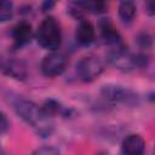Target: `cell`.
Here are the masks:
<instances>
[{"mask_svg":"<svg viewBox=\"0 0 155 155\" xmlns=\"http://www.w3.org/2000/svg\"><path fill=\"white\" fill-rule=\"evenodd\" d=\"M12 105L16 114L25 124L31 126L40 137L46 138L51 136L53 131V124L51 121V117L44 114L41 107L29 99L21 97H16L12 101Z\"/></svg>","mask_w":155,"mask_h":155,"instance_id":"cell-1","label":"cell"},{"mask_svg":"<svg viewBox=\"0 0 155 155\" xmlns=\"http://www.w3.org/2000/svg\"><path fill=\"white\" fill-rule=\"evenodd\" d=\"M34 36L35 33L33 31L31 24L24 19L17 22L11 29V38L13 40V46L17 48L29 44Z\"/></svg>","mask_w":155,"mask_h":155,"instance_id":"cell-8","label":"cell"},{"mask_svg":"<svg viewBox=\"0 0 155 155\" xmlns=\"http://www.w3.org/2000/svg\"><path fill=\"white\" fill-rule=\"evenodd\" d=\"M75 70L81 81L91 82L102 75L104 71V63L98 56L87 54L76 62Z\"/></svg>","mask_w":155,"mask_h":155,"instance_id":"cell-5","label":"cell"},{"mask_svg":"<svg viewBox=\"0 0 155 155\" xmlns=\"http://www.w3.org/2000/svg\"><path fill=\"white\" fill-rule=\"evenodd\" d=\"M96 39V29L94 25L87 21L82 19L79 22L76 30H75V40L81 46H88L91 45Z\"/></svg>","mask_w":155,"mask_h":155,"instance_id":"cell-11","label":"cell"},{"mask_svg":"<svg viewBox=\"0 0 155 155\" xmlns=\"http://www.w3.org/2000/svg\"><path fill=\"white\" fill-rule=\"evenodd\" d=\"M13 4L11 1L2 0L0 4V22H7L13 17Z\"/></svg>","mask_w":155,"mask_h":155,"instance_id":"cell-15","label":"cell"},{"mask_svg":"<svg viewBox=\"0 0 155 155\" xmlns=\"http://www.w3.org/2000/svg\"><path fill=\"white\" fill-rule=\"evenodd\" d=\"M40 107H41V110L44 111V114L51 119L58 114L63 115L64 117H69V116H71V113H73L71 109L64 108L61 104V102H58L57 99H53V98H48V99L44 101V103Z\"/></svg>","mask_w":155,"mask_h":155,"instance_id":"cell-12","label":"cell"},{"mask_svg":"<svg viewBox=\"0 0 155 155\" xmlns=\"http://www.w3.org/2000/svg\"><path fill=\"white\" fill-rule=\"evenodd\" d=\"M101 96L110 103H120L131 107L137 105L139 102V97L137 92H134L130 87L116 84H107L102 86Z\"/></svg>","mask_w":155,"mask_h":155,"instance_id":"cell-4","label":"cell"},{"mask_svg":"<svg viewBox=\"0 0 155 155\" xmlns=\"http://www.w3.org/2000/svg\"><path fill=\"white\" fill-rule=\"evenodd\" d=\"M136 42H137V45H138L139 48H142V50H149L151 47V45H153V39H151V36H150L149 33L142 31V33H139L137 35Z\"/></svg>","mask_w":155,"mask_h":155,"instance_id":"cell-16","label":"cell"},{"mask_svg":"<svg viewBox=\"0 0 155 155\" xmlns=\"http://www.w3.org/2000/svg\"><path fill=\"white\" fill-rule=\"evenodd\" d=\"M117 15L120 21L125 24V25H130L133 23L136 15H137V7L136 4L133 1L130 0H124L119 4L117 7Z\"/></svg>","mask_w":155,"mask_h":155,"instance_id":"cell-13","label":"cell"},{"mask_svg":"<svg viewBox=\"0 0 155 155\" xmlns=\"http://www.w3.org/2000/svg\"><path fill=\"white\" fill-rule=\"evenodd\" d=\"M1 70L5 75L17 81H24L28 76V68H27L25 62L18 58H13V57L2 58Z\"/></svg>","mask_w":155,"mask_h":155,"instance_id":"cell-7","label":"cell"},{"mask_svg":"<svg viewBox=\"0 0 155 155\" xmlns=\"http://www.w3.org/2000/svg\"><path fill=\"white\" fill-rule=\"evenodd\" d=\"M107 61L121 71L142 69L149 64V57L145 53H131L125 44L110 47L107 53Z\"/></svg>","mask_w":155,"mask_h":155,"instance_id":"cell-2","label":"cell"},{"mask_svg":"<svg viewBox=\"0 0 155 155\" xmlns=\"http://www.w3.org/2000/svg\"><path fill=\"white\" fill-rule=\"evenodd\" d=\"M8 130H10V121L6 116V114L4 111H1V114H0V132L4 134Z\"/></svg>","mask_w":155,"mask_h":155,"instance_id":"cell-18","label":"cell"},{"mask_svg":"<svg viewBox=\"0 0 155 155\" xmlns=\"http://www.w3.org/2000/svg\"><path fill=\"white\" fill-rule=\"evenodd\" d=\"M153 155H155V145H154V150H153Z\"/></svg>","mask_w":155,"mask_h":155,"instance_id":"cell-22","label":"cell"},{"mask_svg":"<svg viewBox=\"0 0 155 155\" xmlns=\"http://www.w3.org/2000/svg\"><path fill=\"white\" fill-rule=\"evenodd\" d=\"M85 13L102 15L107 12L108 5L103 1H76Z\"/></svg>","mask_w":155,"mask_h":155,"instance_id":"cell-14","label":"cell"},{"mask_svg":"<svg viewBox=\"0 0 155 155\" xmlns=\"http://www.w3.org/2000/svg\"><path fill=\"white\" fill-rule=\"evenodd\" d=\"M148 99H149V101H151V102H154V101H155V92L150 93V94L148 96Z\"/></svg>","mask_w":155,"mask_h":155,"instance_id":"cell-21","label":"cell"},{"mask_svg":"<svg viewBox=\"0 0 155 155\" xmlns=\"http://www.w3.org/2000/svg\"><path fill=\"white\" fill-rule=\"evenodd\" d=\"M98 30H99L101 39L105 45H109L110 47H114V46L124 44L120 33L117 31L114 23L109 18H101L99 19Z\"/></svg>","mask_w":155,"mask_h":155,"instance_id":"cell-9","label":"cell"},{"mask_svg":"<svg viewBox=\"0 0 155 155\" xmlns=\"http://www.w3.org/2000/svg\"><path fill=\"white\" fill-rule=\"evenodd\" d=\"M35 40L45 50L57 51L62 44V28L53 16H46L35 31Z\"/></svg>","mask_w":155,"mask_h":155,"instance_id":"cell-3","label":"cell"},{"mask_svg":"<svg viewBox=\"0 0 155 155\" xmlns=\"http://www.w3.org/2000/svg\"><path fill=\"white\" fill-rule=\"evenodd\" d=\"M53 7H54V2H53V1H51V0H48V1H44V2L41 4V6H40L41 12H44V13H46V12L51 11Z\"/></svg>","mask_w":155,"mask_h":155,"instance_id":"cell-19","label":"cell"},{"mask_svg":"<svg viewBox=\"0 0 155 155\" xmlns=\"http://www.w3.org/2000/svg\"><path fill=\"white\" fill-rule=\"evenodd\" d=\"M145 140L140 134L131 133L127 134L121 143L122 155H144Z\"/></svg>","mask_w":155,"mask_h":155,"instance_id":"cell-10","label":"cell"},{"mask_svg":"<svg viewBox=\"0 0 155 155\" xmlns=\"http://www.w3.org/2000/svg\"><path fill=\"white\" fill-rule=\"evenodd\" d=\"M30 155H61L58 149L53 147H41L35 149Z\"/></svg>","mask_w":155,"mask_h":155,"instance_id":"cell-17","label":"cell"},{"mask_svg":"<svg viewBox=\"0 0 155 155\" xmlns=\"http://www.w3.org/2000/svg\"><path fill=\"white\" fill-rule=\"evenodd\" d=\"M68 67V57L58 51H52L47 53L40 64L42 75L46 78H57L62 75Z\"/></svg>","mask_w":155,"mask_h":155,"instance_id":"cell-6","label":"cell"},{"mask_svg":"<svg viewBox=\"0 0 155 155\" xmlns=\"http://www.w3.org/2000/svg\"><path fill=\"white\" fill-rule=\"evenodd\" d=\"M145 11L150 16H155V1H149L145 4Z\"/></svg>","mask_w":155,"mask_h":155,"instance_id":"cell-20","label":"cell"}]
</instances>
